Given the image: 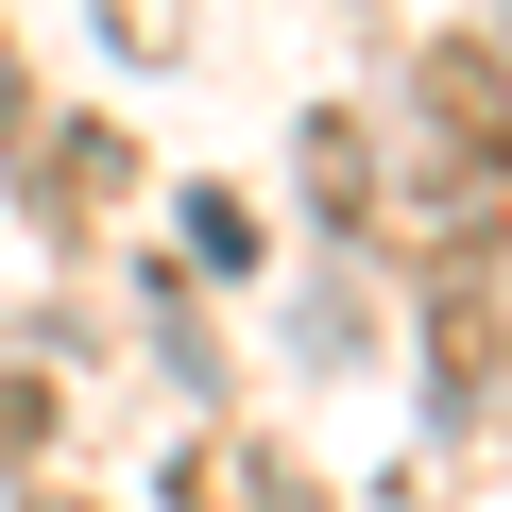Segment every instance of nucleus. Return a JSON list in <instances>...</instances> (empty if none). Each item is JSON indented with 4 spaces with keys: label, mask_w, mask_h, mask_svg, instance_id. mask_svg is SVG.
Listing matches in <instances>:
<instances>
[{
    "label": "nucleus",
    "mask_w": 512,
    "mask_h": 512,
    "mask_svg": "<svg viewBox=\"0 0 512 512\" xmlns=\"http://www.w3.org/2000/svg\"><path fill=\"white\" fill-rule=\"evenodd\" d=\"M410 120H427V154L512 171V69L495 52H410Z\"/></svg>",
    "instance_id": "f257e3e1"
},
{
    "label": "nucleus",
    "mask_w": 512,
    "mask_h": 512,
    "mask_svg": "<svg viewBox=\"0 0 512 512\" xmlns=\"http://www.w3.org/2000/svg\"><path fill=\"white\" fill-rule=\"evenodd\" d=\"M495 188H512V171H461V154H427V171H410V222H427L444 256H478V239H495Z\"/></svg>",
    "instance_id": "f03ea898"
},
{
    "label": "nucleus",
    "mask_w": 512,
    "mask_h": 512,
    "mask_svg": "<svg viewBox=\"0 0 512 512\" xmlns=\"http://www.w3.org/2000/svg\"><path fill=\"white\" fill-rule=\"evenodd\" d=\"M103 18H120L137 52H171V35H188V0H103Z\"/></svg>",
    "instance_id": "7ed1b4c3"
}]
</instances>
